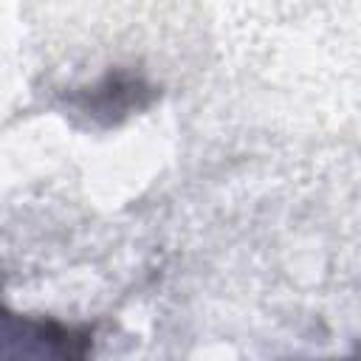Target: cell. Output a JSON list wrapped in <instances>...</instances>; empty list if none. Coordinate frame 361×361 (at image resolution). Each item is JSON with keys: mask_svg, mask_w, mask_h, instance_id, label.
I'll use <instances>...</instances> for the list:
<instances>
[{"mask_svg": "<svg viewBox=\"0 0 361 361\" xmlns=\"http://www.w3.org/2000/svg\"><path fill=\"white\" fill-rule=\"evenodd\" d=\"M85 336L65 330L59 324H45V322H31L17 313H8L0 307V355L11 353H65V355H79L82 350H73L76 341Z\"/></svg>", "mask_w": 361, "mask_h": 361, "instance_id": "6da1fadb", "label": "cell"}]
</instances>
